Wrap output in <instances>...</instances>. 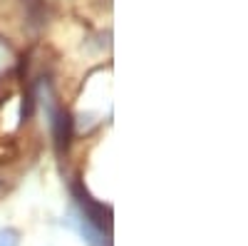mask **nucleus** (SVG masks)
Listing matches in <instances>:
<instances>
[{"label": "nucleus", "mask_w": 248, "mask_h": 246, "mask_svg": "<svg viewBox=\"0 0 248 246\" xmlns=\"http://www.w3.org/2000/svg\"><path fill=\"white\" fill-rule=\"evenodd\" d=\"M67 139H70V117L67 115H60V122H57V142H60V145L65 142V145H67Z\"/></svg>", "instance_id": "1"}, {"label": "nucleus", "mask_w": 248, "mask_h": 246, "mask_svg": "<svg viewBox=\"0 0 248 246\" xmlns=\"http://www.w3.org/2000/svg\"><path fill=\"white\" fill-rule=\"evenodd\" d=\"M20 239H17V231L13 229H3L0 231V246H17Z\"/></svg>", "instance_id": "2"}]
</instances>
